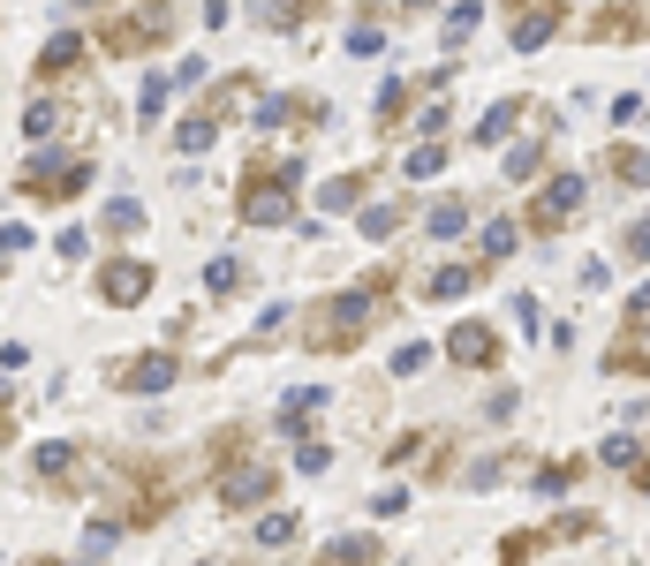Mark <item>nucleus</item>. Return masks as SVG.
<instances>
[{
	"mask_svg": "<svg viewBox=\"0 0 650 566\" xmlns=\"http://www.w3.org/2000/svg\"><path fill=\"white\" fill-rule=\"evenodd\" d=\"M348 197H363V174H333V181H325V204H333V212H340Z\"/></svg>",
	"mask_w": 650,
	"mask_h": 566,
	"instance_id": "nucleus-36",
	"label": "nucleus"
},
{
	"mask_svg": "<svg viewBox=\"0 0 650 566\" xmlns=\"http://www.w3.org/2000/svg\"><path fill=\"white\" fill-rule=\"evenodd\" d=\"M204 287H212V294H235V287H242V257H212Z\"/></svg>",
	"mask_w": 650,
	"mask_h": 566,
	"instance_id": "nucleus-28",
	"label": "nucleus"
},
{
	"mask_svg": "<svg viewBox=\"0 0 650 566\" xmlns=\"http://www.w3.org/2000/svg\"><path fill=\"white\" fill-rule=\"evenodd\" d=\"M575 212H583V174H552V181L537 189V204H529V227H537V235H560Z\"/></svg>",
	"mask_w": 650,
	"mask_h": 566,
	"instance_id": "nucleus-5",
	"label": "nucleus"
},
{
	"mask_svg": "<svg viewBox=\"0 0 650 566\" xmlns=\"http://www.w3.org/2000/svg\"><path fill=\"white\" fill-rule=\"evenodd\" d=\"M38 566H53V559H38Z\"/></svg>",
	"mask_w": 650,
	"mask_h": 566,
	"instance_id": "nucleus-46",
	"label": "nucleus"
},
{
	"mask_svg": "<svg viewBox=\"0 0 650 566\" xmlns=\"http://www.w3.org/2000/svg\"><path fill=\"white\" fill-rule=\"evenodd\" d=\"M311 408H325V386H296V393L280 401V430H296L303 416H311Z\"/></svg>",
	"mask_w": 650,
	"mask_h": 566,
	"instance_id": "nucleus-23",
	"label": "nucleus"
},
{
	"mask_svg": "<svg viewBox=\"0 0 650 566\" xmlns=\"http://www.w3.org/2000/svg\"><path fill=\"white\" fill-rule=\"evenodd\" d=\"M529 552H537V537H507V544H499V566H522Z\"/></svg>",
	"mask_w": 650,
	"mask_h": 566,
	"instance_id": "nucleus-41",
	"label": "nucleus"
},
{
	"mask_svg": "<svg viewBox=\"0 0 650 566\" xmlns=\"http://www.w3.org/2000/svg\"><path fill=\"white\" fill-rule=\"evenodd\" d=\"M99 166L84 159V151H30L23 159V197H38V204H61V197H84V181H91Z\"/></svg>",
	"mask_w": 650,
	"mask_h": 566,
	"instance_id": "nucleus-3",
	"label": "nucleus"
},
{
	"mask_svg": "<svg viewBox=\"0 0 650 566\" xmlns=\"http://www.w3.org/2000/svg\"><path fill=\"white\" fill-rule=\"evenodd\" d=\"M507 129H514V99H499V106H491L485 122H477V143H499Z\"/></svg>",
	"mask_w": 650,
	"mask_h": 566,
	"instance_id": "nucleus-29",
	"label": "nucleus"
},
{
	"mask_svg": "<svg viewBox=\"0 0 650 566\" xmlns=\"http://www.w3.org/2000/svg\"><path fill=\"white\" fill-rule=\"evenodd\" d=\"M628 257H636V265H650V219H636V227H628Z\"/></svg>",
	"mask_w": 650,
	"mask_h": 566,
	"instance_id": "nucleus-42",
	"label": "nucleus"
},
{
	"mask_svg": "<svg viewBox=\"0 0 650 566\" xmlns=\"http://www.w3.org/2000/svg\"><path fill=\"white\" fill-rule=\"evenodd\" d=\"M636 483H643V491H650V461H643V468H636Z\"/></svg>",
	"mask_w": 650,
	"mask_h": 566,
	"instance_id": "nucleus-45",
	"label": "nucleus"
},
{
	"mask_svg": "<svg viewBox=\"0 0 650 566\" xmlns=\"http://www.w3.org/2000/svg\"><path fill=\"white\" fill-rule=\"evenodd\" d=\"M485 280V265H439V273H432V302H462V294H470V287Z\"/></svg>",
	"mask_w": 650,
	"mask_h": 566,
	"instance_id": "nucleus-12",
	"label": "nucleus"
},
{
	"mask_svg": "<svg viewBox=\"0 0 650 566\" xmlns=\"http://www.w3.org/2000/svg\"><path fill=\"white\" fill-rule=\"evenodd\" d=\"M378 46H386V30H378V23H363V30H348V53H378Z\"/></svg>",
	"mask_w": 650,
	"mask_h": 566,
	"instance_id": "nucleus-38",
	"label": "nucleus"
},
{
	"mask_svg": "<svg viewBox=\"0 0 650 566\" xmlns=\"http://www.w3.org/2000/svg\"><path fill=\"white\" fill-rule=\"evenodd\" d=\"M371 317H378V294H371V287H348V294H333V302H318V310H311V348H333V355H340V348H355V340H363V332H371Z\"/></svg>",
	"mask_w": 650,
	"mask_h": 566,
	"instance_id": "nucleus-2",
	"label": "nucleus"
},
{
	"mask_svg": "<svg viewBox=\"0 0 650 566\" xmlns=\"http://www.w3.org/2000/svg\"><path fill=\"white\" fill-rule=\"evenodd\" d=\"M371 114H378V122H401V114H409V84H386V91H378V106H371Z\"/></svg>",
	"mask_w": 650,
	"mask_h": 566,
	"instance_id": "nucleus-32",
	"label": "nucleus"
},
{
	"mask_svg": "<svg viewBox=\"0 0 650 566\" xmlns=\"http://www.w3.org/2000/svg\"><path fill=\"white\" fill-rule=\"evenodd\" d=\"M447 355L462 370H485V363H499V332L491 325H447Z\"/></svg>",
	"mask_w": 650,
	"mask_h": 566,
	"instance_id": "nucleus-8",
	"label": "nucleus"
},
{
	"mask_svg": "<svg viewBox=\"0 0 650 566\" xmlns=\"http://www.w3.org/2000/svg\"><path fill=\"white\" fill-rule=\"evenodd\" d=\"M552 30H560V15H552V8H537V15H514V30H507V38H514V53H537Z\"/></svg>",
	"mask_w": 650,
	"mask_h": 566,
	"instance_id": "nucleus-15",
	"label": "nucleus"
},
{
	"mask_svg": "<svg viewBox=\"0 0 650 566\" xmlns=\"http://www.w3.org/2000/svg\"><path fill=\"white\" fill-rule=\"evenodd\" d=\"M212 491H220V506H227V514H250V506H273L280 476H273V461H227Z\"/></svg>",
	"mask_w": 650,
	"mask_h": 566,
	"instance_id": "nucleus-4",
	"label": "nucleus"
},
{
	"mask_svg": "<svg viewBox=\"0 0 650 566\" xmlns=\"http://www.w3.org/2000/svg\"><path fill=\"white\" fill-rule=\"evenodd\" d=\"M537 166H545V143H514L507 151V181H529Z\"/></svg>",
	"mask_w": 650,
	"mask_h": 566,
	"instance_id": "nucleus-27",
	"label": "nucleus"
},
{
	"mask_svg": "<svg viewBox=\"0 0 650 566\" xmlns=\"http://www.w3.org/2000/svg\"><path fill=\"white\" fill-rule=\"evenodd\" d=\"M174 378H182V363H174V355H137V363H114V386H122V393H166V386H174Z\"/></svg>",
	"mask_w": 650,
	"mask_h": 566,
	"instance_id": "nucleus-7",
	"label": "nucleus"
},
{
	"mask_svg": "<svg viewBox=\"0 0 650 566\" xmlns=\"http://www.w3.org/2000/svg\"><path fill=\"white\" fill-rule=\"evenodd\" d=\"M137 219H145V204H137V197H114V204H107V227H114V235H129Z\"/></svg>",
	"mask_w": 650,
	"mask_h": 566,
	"instance_id": "nucleus-33",
	"label": "nucleus"
},
{
	"mask_svg": "<svg viewBox=\"0 0 650 566\" xmlns=\"http://www.w3.org/2000/svg\"><path fill=\"white\" fill-rule=\"evenodd\" d=\"M401 166H409V181H432V174L447 166V143H439V137H424L416 151H409V159H401Z\"/></svg>",
	"mask_w": 650,
	"mask_h": 566,
	"instance_id": "nucleus-21",
	"label": "nucleus"
},
{
	"mask_svg": "<svg viewBox=\"0 0 650 566\" xmlns=\"http://www.w3.org/2000/svg\"><path fill=\"white\" fill-rule=\"evenodd\" d=\"M507 8H514V15H537V8H552V15H560L567 0H507Z\"/></svg>",
	"mask_w": 650,
	"mask_h": 566,
	"instance_id": "nucleus-43",
	"label": "nucleus"
},
{
	"mask_svg": "<svg viewBox=\"0 0 650 566\" xmlns=\"http://www.w3.org/2000/svg\"><path fill=\"white\" fill-rule=\"evenodd\" d=\"M145 294H152V265H145V257H107V265H99V302L129 310V302H145Z\"/></svg>",
	"mask_w": 650,
	"mask_h": 566,
	"instance_id": "nucleus-6",
	"label": "nucleus"
},
{
	"mask_svg": "<svg viewBox=\"0 0 650 566\" xmlns=\"http://www.w3.org/2000/svg\"><path fill=\"white\" fill-rule=\"evenodd\" d=\"M76 61H84V30H61V38H53V46L38 53V84H53V76H68Z\"/></svg>",
	"mask_w": 650,
	"mask_h": 566,
	"instance_id": "nucleus-11",
	"label": "nucleus"
},
{
	"mask_svg": "<svg viewBox=\"0 0 650 566\" xmlns=\"http://www.w3.org/2000/svg\"><path fill=\"white\" fill-rule=\"evenodd\" d=\"M61 122H68V106H61V99H38V106H23V137H30V143H46Z\"/></svg>",
	"mask_w": 650,
	"mask_h": 566,
	"instance_id": "nucleus-18",
	"label": "nucleus"
},
{
	"mask_svg": "<svg viewBox=\"0 0 650 566\" xmlns=\"http://www.w3.org/2000/svg\"><path fill=\"white\" fill-rule=\"evenodd\" d=\"M23 250H30V227L8 219V227H0V257H23Z\"/></svg>",
	"mask_w": 650,
	"mask_h": 566,
	"instance_id": "nucleus-37",
	"label": "nucleus"
},
{
	"mask_svg": "<svg viewBox=\"0 0 650 566\" xmlns=\"http://www.w3.org/2000/svg\"><path fill=\"white\" fill-rule=\"evenodd\" d=\"M30 461H38V476H46V483H68V476H76V445H68V438H46Z\"/></svg>",
	"mask_w": 650,
	"mask_h": 566,
	"instance_id": "nucleus-16",
	"label": "nucleus"
},
{
	"mask_svg": "<svg viewBox=\"0 0 650 566\" xmlns=\"http://www.w3.org/2000/svg\"><path fill=\"white\" fill-rule=\"evenodd\" d=\"M605 166H613V181H621V189H650V151H636V143H613V159H605Z\"/></svg>",
	"mask_w": 650,
	"mask_h": 566,
	"instance_id": "nucleus-14",
	"label": "nucleus"
},
{
	"mask_svg": "<svg viewBox=\"0 0 650 566\" xmlns=\"http://www.w3.org/2000/svg\"><path fill=\"white\" fill-rule=\"evenodd\" d=\"M416 453H424V438H416V430H401V438L386 445V461H393V468H401V461H416Z\"/></svg>",
	"mask_w": 650,
	"mask_h": 566,
	"instance_id": "nucleus-40",
	"label": "nucleus"
},
{
	"mask_svg": "<svg viewBox=\"0 0 650 566\" xmlns=\"http://www.w3.org/2000/svg\"><path fill=\"white\" fill-rule=\"evenodd\" d=\"M288 537H296V514H288V506H280V514H265V521H258V544H288Z\"/></svg>",
	"mask_w": 650,
	"mask_h": 566,
	"instance_id": "nucleus-35",
	"label": "nucleus"
},
{
	"mask_svg": "<svg viewBox=\"0 0 650 566\" xmlns=\"http://www.w3.org/2000/svg\"><path fill=\"white\" fill-rule=\"evenodd\" d=\"M107 46L114 53H152V46H166V15H122L107 30Z\"/></svg>",
	"mask_w": 650,
	"mask_h": 566,
	"instance_id": "nucleus-9",
	"label": "nucleus"
},
{
	"mask_svg": "<svg viewBox=\"0 0 650 566\" xmlns=\"http://www.w3.org/2000/svg\"><path fill=\"white\" fill-rule=\"evenodd\" d=\"M325 468H333V445L325 438H303L296 445V476H325Z\"/></svg>",
	"mask_w": 650,
	"mask_h": 566,
	"instance_id": "nucleus-26",
	"label": "nucleus"
},
{
	"mask_svg": "<svg viewBox=\"0 0 650 566\" xmlns=\"http://www.w3.org/2000/svg\"><path fill=\"white\" fill-rule=\"evenodd\" d=\"M53 250H61V257H84V250H91V235H84V227H61V235H53Z\"/></svg>",
	"mask_w": 650,
	"mask_h": 566,
	"instance_id": "nucleus-39",
	"label": "nucleus"
},
{
	"mask_svg": "<svg viewBox=\"0 0 650 566\" xmlns=\"http://www.w3.org/2000/svg\"><path fill=\"white\" fill-rule=\"evenodd\" d=\"M424 363H432V348H424V340H409V348H393V378H416Z\"/></svg>",
	"mask_w": 650,
	"mask_h": 566,
	"instance_id": "nucleus-34",
	"label": "nucleus"
},
{
	"mask_svg": "<svg viewBox=\"0 0 650 566\" xmlns=\"http://www.w3.org/2000/svg\"><path fill=\"white\" fill-rule=\"evenodd\" d=\"M325 559L333 566H386V544H378V537H333Z\"/></svg>",
	"mask_w": 650,
	"mask_h": 566,
	"instance_id": "nucleus-13",
	"label": "nucleus"
},
{
	"mask_svg": "<svg viewBox=\"0 0 650 566\" xmlns=\"http://www.w3.org/2000/svg\"><path fill=\"white\" fill-rule=\"evenodd\" d=\"M424 227H432L439 242H454V235H470V204H462V197H447V204H432V212H424Z\"/></svg>",
	"mask_w": 650,
	"mask_h": 566,
	"instance_id": "nucleus-17",
	"label": "nucleus"
},
{
	"mask_svg": "<svg viewBox=\"0 0 650 566\" xmlns=\"http://www.w3.org/2000/svg\"><path fill=\"white\" fill-rule=\"evenodd\" d=\"M477 242H485V257H514V250H522V227H514V219H491Z\"/></svg>",
	"mask_w": 650,
	"mask_h": 566,
	"instance_id": "nucleus-24",
	"label": "nucleus"
},
{
	"mask_svg": "<svg viewBox=\"0 0 650 566\" xmlns=\"http://www.w3.org/2000/svg\"><path fill=\"white\" fill-rule=\"evenodd\" d=\"M477 23H485V8H477V0H462V8H454V15H447V38H454V46H462V38H470V30H477Z\"/></svg>",
	"mask_w": 650,
	"mask_h": 566,
	"instance_id": "nucleus-31",
	"label": "nucleus"
},
{
	"mask_svg": "<svg viewBox=\"0 0 650 566\" xmlns=\"http://www.w3.org/2000/svg\"><path fill=\"white\" fill-rule=\"evenodd\" d=\"M575 476H583V461H545V468H537V491H545V499H560Z\"/></svg>",
	"mask_w": 650,
	"mask_h": 566,
	"instance_id": "nucleus-25",
	"label": "nucleus"
},
{
	"mask_svg": "<svg viewBox=\"0 0 650 566\" xmlns=\"http://www.w3.org/2000/svg\"><path fill=\"white\" fill-rule=\"evenodd\" d=\"M401 219H409V204H393V197H378V204L363 212V235H371V242H386V235H393Z\"/></svg>",
	"mask_w": 650,
	"mask_h": 566,
	"instance_id": "nucleus-20",
	"label": "nucleus"
},
{
	"mask_svg": "<svg viewBox=\"0 0 650 566\" xmlns=\"http://www.w3.org/2000/svg\"><path fill=\"white\" fill-rule=\"evenodd\" d=\"M378 8H424V0H378Z\"/></svg>",
	"mask_w": 650,
	"mask_h": 566,
	"instance_id": "nucleus-44",
	"label": "nucleus"
},
{
	"mask_svg": "<svg viewBox=\"0 0 650 566\" xmlns=\"http://www.w3.org/2000/svg\"><path fill=\"white\" fill-rule=\"evenodd\" d=\"M605 370H650V325H628V332L605 348Z\"/></svg>",
	"mask_w": 650,
	"mask_h": 566,
	"instance_id": "nucleus-10",
	"label": "nucleus"
},
{
	"mask_svg": "<svg viewBox=\"0 0 650 566\" xmlns=\"http://www.w3.org/2000/svg\"><path fill=\"white\" fill-rule=\"evenodd\" d=\"M636 453H643V445H636V438H628V430H621V438H605V445H598V461H605V468H636Z\"/></svg>",
	"mask_w": 650,
	"mask_h": 566,
	"instance_id": "nucleus-30",
	"label": "nucleus"
},
{
	"mask_svg": "<svg viewBox=\"0 0 650 566\" xmlns=\"http://www.w3.org/2000/svg\"><path fill=\"white\" fill-rule=\"evenodd\" d=\"M296 181H303V159H273V166L258 159V166L242 174V204H235V212H242L250 227H288V219H296Z\"/></svg>",
	"mask_w": 650,
	"mask_h": 566,
	"instance_id": "nucleus-1",
	"label": "nucleus"
},
{
	"mask_svg": "<svg viewBox=\"0 0 650 566\" xmlns=\"http://www.w3.org/2000/svg\"><path fill=\"white\" fill-rule=\"evenodd\" d=\"M166 99H174V76H145V84H137V122H145V129L166 114Z\"/></svg>",
	"mask_w": 650,
	"mask_h": 566,
	"instance_id": "nucleus-19",
	"label": "nucleus"
},
{
	"mask_svg": "<svg viewBox=\"0 0 650 566\" xmlns=\"http://www.w3.org/2000/svg\"><path fill=\"white\" fill-rule=\"evenodd\" d=\"M212 137H220V122H212V114H197V122H182V129H174V151H189V159H197V151H212Z\"/></svg>",
	"mask_w": 650,
	"mask_h": 566,
	"instance_id": "nucleus-22",
	"label": "nucleus"
}]
</instances>
